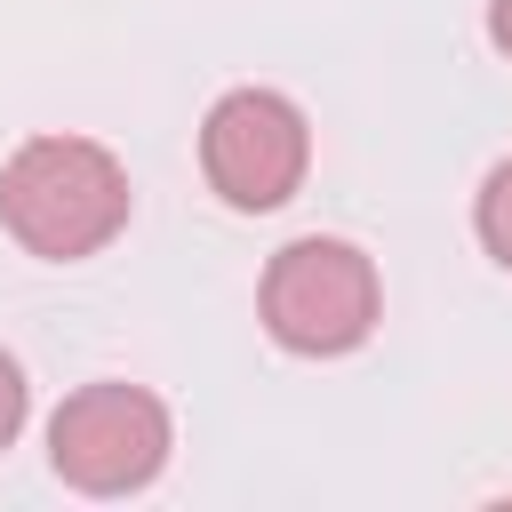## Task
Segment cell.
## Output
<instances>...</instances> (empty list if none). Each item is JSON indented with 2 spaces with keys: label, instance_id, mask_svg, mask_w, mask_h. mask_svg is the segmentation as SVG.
<instances>
[{
  "label": "cell",
  "instance_id": "obj_1",
  "mask_svg": "<svg viewBox=\"0 0 512 512\" xmlns=\"http://www.w3.org/2000/svg\"><path fill=\"white\" fill-rule=\"evenodd\" d=\"M128 168L96 136H24L0 160V224L40 264H88L128 232Z\"/></svg>",
  "mask_w": 512,
  "mask_h": 512
},
{
  "label": "cell",
  "instance_id": "obj_2",
  "mask_svg": "<svg viewBox=\"0 0 512 512\" xmlns=\"http://www.w3.org/2000/svg\"><path fill=\"white\" fill-rule=\"evenodd\" d=\"M256 320L280 352L296 360H336L360 352L384 320V280L376 256L336 240V232H304L288 248H272L264 280H256Z\"/></svg>",
  "mask_w": 512,
  "mask_h": 512
},
{
  "label": "cell",
  "instance_id": "obj_3",
  "mask_svg": "<svg viewBox=\"0 0 512 512\" xmlns=\"http://www.w3.org/2000/svg\"><path fill=\"white\" fill-rule=\"evenodd\" d=\"M168 448H176L168 400L128 384V376H96V384L64 392L56 416H48V464L80 496H136V488H152Z\"/></svg>",
  "mask_w": 512,
  "mask_h": 512
},
{
  "label": "cell",
  "instance_id": "obj_4",
  "mask_svg": "<svg viewBox=\"0 0 512 512\" xmlns=\"http://www.w3.org/2000/svg\"><path fill=\"white\" fill-rule=\"evenodd\" d=\"M312 168V120L280 88H224L200 120V176L224 208L272 216L304 192Z\"/></svg>",
  "mask_w": 512,
  "mask_h": 512
},
{
  "label": "cell",
  "instance_id": "obj_5",
  "mask_svg": "<svg viewBox=\"0 0 512 512\" xmlns=\"http://www.w3.org/2000/svg\"><path fill=\"white\" fill-rule=\"evenodd\" d=\"M472 232H480V248L512 272V160H496L488 176H480V200H472Z\"/></svg>",
  "mask_w": 512,
  "mask_h": 512
},
{
  "label": "cell",
  "instance_id": "obj_6",
  "mask_svg": "<svg viewBox=\"0 0 512 512\" xmlns=\"http://www.w3.org/2000/svg\"><path fill=\"white\" fill-rule=\"evenodd\" d=\"M24 416H32V384H24V368H16V352H0V448L24 432Z\"/></svg>",
  "mask_w": 512,
  "mask_h": 512
},
{
  "label": "cell",
  "instance_id": "obj_7",
  "mask_svg": "<svg viewBox=\"0 0 512 512\" xmlns=\"http://www.w3.org/2000/svg\"><path fill=\"white\" fill-rule=\"evenodd\" d=\"M488 40H496V56L512 64V0H488Z\"/></svg>",
  "mask_w": 512,
  "mask_h": 512
}]
</instances>
